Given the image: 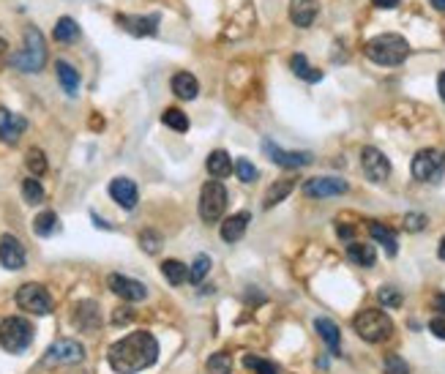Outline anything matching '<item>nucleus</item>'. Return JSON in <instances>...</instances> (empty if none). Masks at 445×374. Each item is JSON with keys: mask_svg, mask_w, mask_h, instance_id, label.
I'll return each instance as SVG.
<instances>
[{"mask_svg": "<svg viewBox=\"0 0 445 374\" xmlns=\"http://www.w3.org/2000/svg\"><path fill=\"white\" fill-rule=\"evenodd\" d=\"M159 358V341L153 333L148 330H134L129 336H123L121 341H115L107 353V361L112 366V372L118 374H137L148 366H153Z\"/></svg>", "mask_w": 445, "mask_h": 374, "instance_id": "obj_1", "label": "nucleus"}, {"mask_svg": "<svg viewBox=\"0 0 445 374\" xmlns=\"http://www.w3.org/2000/svg\"><path fill=\"white\" fill-rule=\"evenodd\" d=\"M22 39H25V47L11 55V66L17 71H25V74H39L46 63L44 36H42V30L36 25H28Z\"/></svg>", "mask_w": 445, "mask_h": 374, "instance_id": "obj_2", "label": "nucleus"}, {"mask_svg": "<svg viewBox=\"0 0 445 374\" xmlns=\"http://www.w3.org/2000/svg\"><path fill=\"white\" fill-rule=\"evenodd\" d=\"M366 57L380 66H399L410 55V44L399 33H380L372 42H366Z\"/></svg>", "mask_w": 445, "mask_h": 374, "instance_id": "obj_3", "label": "nucleus"}, {"mask_svg": "<svg viewBox=\"0 0 445 374\" xmlns=\"http://www.w3.org/2000/svg\"><path fill=\"white\" fill-rule=\"evenodd\" d=\"M353 328L369 344H380V341H388L394 336V323L383 309H363L360 314H356Z\"/></svg>", "mask_w": 445, "mask_h": 374, "instance_id": "obj_4", "label": "nucleus"}, {"mask_svg": "<svg viewBox=\"0 0 445 374\" xmlns=\"http://www.w3.org/2000/svg\"><path fill=\"white\" fill-rule=\"evenodd\" d=\"M33 341V326L25 317H6L0 323V347L6 353H25Z\"/></svg>", "mask_w": 445, "mask_h": 374, "instance_id": "obj_5", "label": "nucleus"}, {"mask_svg": "<svg viewBox=\"0 0 445 374\" xmlns=\"http://www.w3.org/2000/svg\"><path fill=\"white\" fill-rule=\"evenodd\" d=\"M412 178L421 184H437L445 172V153L437 148H424L412 156Z\"/></svg>", "mask_w": 445, "mask_h": 374, "instance_id": "obj_6", "label": "nucleus"}, {"mask_svg": "<svg viewBox=\"0 0 445 374\" xmlns=\"http://www.w3.org/2000/svg\"><path fill=\"white\" fill-rule=\"evenodd\" d=\"M227 208V188L222 181H208L200 191V219L202 222H219Z\"/></svg>", "mask_w": 445, "mask_h": 374, "instance_id": "obj_7", "label": "nucleus"}, {"mask_svg": "<svg viewBox=\"0 0 445 374\" xmlns=\"http://www.w3.org/2000/svg\"><path fill=\"white\" fill-rule=\"evenodd\" d=\"M17 306L30 312V314H36V317H44V314L52 312V298H49L46 287L36 284V281H28V284H22L17 290Z\"/></svg>", "mask_w": 445, "mask_h": 374, "instance_id": "obj_8", "label": "nucleus"}, {"mask_svg": "<svg viewBox=\"0 0 445 374\" xmlns=\"http://www.w3.org/2000/svg\"><path fill=\"white\" fill-rule=\"evenodd\" d=\"M85 358V347L74 339H58L44 353V366H71Z\"/></svg>", "mask_w": 445, "mask_h": 374, "instance_id": "obj_9", "label": "nucleus"}, {"mask_svg": "<svg viewBox=\"0 0 445 374\" xmlns=\"http://www.w3.org/2000/svg\"><path fill=\"white\" fill-rule=\"evenodd\" d=\"M360 167H363V172H366V178H369L372 184H385L388 175H391V161H388V156H385L383 150L372 148V145H366V148L360 150Z\"/></svg>", "mask_w": 445, "mask_h": 374, "instance_id": "obj_10", "label": "nucleus"}, {"mask_svg": "<svg viewBox=\"0 0 445 374\" xmlns=\"http://www.w3.org/2000/svg\"><path fill=\"white\" fill-rule=\"evenodd\" d=\"M263 150H265V156L273 164H279L284 170H298V167L312 164V153H306V150H284L281 145H276L270 140L263 142Z\"/></svg>", "mask_w": 445, "mask_h": 374, "instance_id": "obj_11", "label": "nucleus"}, {"mask_svg": "<svg viewBox=\"0 0 445 374\" xmlns=\"http://www.w3.org/2000/svg\"><path fill=\"white\" fill-rule=\"evenodd\" d=\"M350 184L344 178H336V175H322V178H309L304 184V194L312 197V199H328V197H339V194H347Z\"/></svg>", "mask_w": 445, "mask_h": 374, "instance_id": "obj_12", "label": "nucleus"}, {"mask_svg": "<svg viewBox=\"0 0 445 374\" xmlns=\"http://www.w3.org/2000/svg\"><path fill=\"white\" fill-rule=\"evenodd\" d=\"M107 287H110L118 298H123V301H129V303H137V301H145V298H148V287H145L142 281L123 276V274H110V276H107Z\"/></svg>", "mask_w": 445, "mask_h": 374, "instance_id": "obj_13", "label": "nucleus"}, {"mask_svg": "<svg viewBox=\"0 0 445 374\" xmlns=\"http://www.w3.org/2000/svg\"><path fill=\"white\" fill-rule=\"evenodd\" d=\"M0 265L8 271L25 268V246L19 243V238H14V235L0 238Z\"/></svg>", "mask_w": 445, "mask_h": 374, "instance_id": "obj_14", "label": "nucleus"}, {"mask_svg": "<svg viewBox=\"0 0 445 374\" xmlns=\"http://www.w3.org/2000/svg\"><path fill=\"white\" fill-rule=\"evenodd\" d=\"M159 14H148V17H132V14H118L115 17V22L123 28V30H129L132 36H153L156 30H159Z\"/></svg>", "mask_w": 445, "mask_h": 374, "instance_id": "obj_15", "label": "nucleus"}, {"mask_svg": "<svg viewBox=\"0 0 445 374\" xmlns=\"http://www.w3.org/2000/svg\"><path fill=\"white\" fill-rule=\"evenodd\" d=\"M25 129H28V121H25L22 115L0 107V140L14 145V142H19V137L25 134Z\"/></svg>", "mask_w": 445, "mask_h": 374, "instance_id": "obj_16", "label": "nucleus"}, {"mask_svg": "<svg viewBox=\"0 0 445 374\" xmlns=\"http://www.w3.org/2000/svg\"><path fill=\"white\" fill-rule=\"evenodd\" d=\"M110 197H112L121 208L132 211L134 205H137V199H139V191H137V184H134L132 178H115V181L110 184Z\"/></svg>", "mask_w": 445, "mask_h": 374, "instance_id": "obj_17", "label": "nucleus"}, {"mask_svg": "<svg viewBox=\"0 0 445 374\" xmlns=\"http://www.w3.org/2000/svg\"><path fill=\"white\" fill-rule=\"evenodd\" d=\"M317 14H320L317 0H290V19H293V25L312 28Z\"/></svg>", "mask_w": 445, "mask_h": 374, "instance_id": "obj_18", "label": "nucleus"}, {"mask_svg": "<svg viewBox=\"0 0 445 374\" xmlns=\"http://www.w3.org/2000/svg\"><path fill=\"white\" fill-rule=\"evenodd\" d=\"M249 222H252V216L246 213V211H241V213H232V216H227L222 222V240L227 243H235V240H241L243 233H246V227H249Z\"/></svg>", "mask_w": 445, "mask_h": 374, "instance_id": "obj_19", "label": "nucleus"}, {"mask_svg": "<svg viewBox=\"0 0 445 374\" xmlns=\"http://www.w3.org/2000/svg\"><path fill=\"white\" fill-rule=\"evenodd\" d=\"M74 326L80 328V330H88V333H93L96 328L101 326V314H98V306H96L93 301L77 303V309H74Z\"/></svg>", "mask_w": 445, "mask_h": 374, "instance_id": "obj_20", "label": "nucleus"}, {"mask_svg": "<svg viewBox=\"0 0 445 374\" xmlns=\"http://www.w3.org/2000/svg\"><path fill=\"white\" fill-rule=\"evenodd\" d=\"M314 330H317V336L328 344V350H331L333 355H339V344H342V330H339V326H336L333 320H328V317H317V320H314Z\"/></svg>", "mask_w": 445, "mask_h": 374, "instance_id": "obj_21", "label": "nucleus"}, {"mask_svg": "<svg viewBox=\"0 0 445 374\" xmlns=\"http://www.w3.org/2000/svg\"><path fill=\"white\" fill-rule=\"evenodd\" d=\"M170 85H173V93L178 96V98H183V101H191V98L200 96V82H197V77L189 74V71H178Z\"/></svg>", "mask_w": 445, "mask_h": 374, "instance_id": "obj_22", "label": "nucleus"}, {"mask_svg": "<svg viewBox=\"0 0 445 374\" xmlns=\"http://www.w3.org/2000/svg\"><path fill=\"white\" fill-rule=\"evenodd\" d=\"M55 74H58V80H60V85H63L66 93L69 96L80 93V71H77L69 60H58V63H55Z\"/></svg>", "mask_w": 445, "mask_h": 374, "instance_id": "obj_23", "label": "nucleus"}, {"mask_svg": "<svg viewBox=\"0 0 445 374\" xmlns=\"http://www.w3.org/2000/svg\"><path fill=\"white\" fill-rule=\"evenodd\" d=\"M347 257L360 265V268H372L374 262H377V251H374V246L372 243H358V240H350L347 243Z\"/></svg>", "mask_w": 445, "mask_h": 374, "instance_id": "obj_24", "label": "nucleus"}, {"mask_svg": "<svg viewBox=\"0 0 445 374\" xmlns=\"http://www.w3.org/2000/svg\"><path fill=\"white\" fill-rule=\"evenodd\" d=\"M369 233H372V238L385 249L388 257H396L399 243H396V235H394L391 227H385V224H380V222H372V224H369Z\"/></svg>", "mask_w": 445, "mask_h": 374, "instance_id": "obj_25", "label": "nucleus"}, {"mask_svg": "<svg viewBox=\"0 0 445 374\" xmlns=\"http://www.w3.org/2000/svg\"><path fill=\"white\" fill-rule=\"evenodd\" d=\"M205 167H208L211 178L222 181V178H227V175L232 172V159H229V153H227V150H213V153L208 156Z\"/></svg>", "mask_w": 445, "mask_h": 374, "instance_id": "obj_26", "label": "nucleus"}, {"mask_svg": "<svg viewBox=\"0 0 445 374\" xmlns=\"http://www.w3.org/2000/svg\"><path fill=\"white\" fill-rule=\"evenodd\" d=\"M290 69H293L295 77H301V80H306V82H320V80H322V71L314 69L312 63L306 60V55H301V52L290 57Z\"/></svg>", "mask_w": 445, "mask_h": 374, "instance_id": "obj_27", "label": "nucleus"}, {"mask_svg": "<svg viewBox=\"0 0 445 374\" xmlns=\"http://www.w3.org/2000/svg\"><path fill=\"white\" fill-rule=\"evenodd\" d=\"M293 188H295V184L290 181V178H281V181H276L273 186L265 191V208H273V205H279V202H284L290 194H293Z\"/></svg>", "mask_w": 445, "mask_h": 374, "instance_id": "obj_28", "label": "nucleus"}, {"mask_svg": "<svg viewBox=\"0 0 445 374\" xmlns=\"http://www.w3.org/2000/svg\"><path fill=\"white\" fill-rule=\"evenodd\" d=\"M162 274H164V279L170 281L173 287H180L183 281H189V268L180 260H164L162 262Z\"/></svg>", "mask_w": 445, "mask_h": 374, "instance_id": "obj_29", "label": "nucleus"}, {"mask_svg": "<svg viewBox=\"0 0 445 374\" xmlns=\"http://www.w3.org/2000/svg\"><path fill=\"white\" fill-rule=\"evenodd\" d=\"M58 213L55 211H42L36 219H33V233L39 238H49L52 233H58Z\"/></svg>", "mask_w": 445, "mask_h": 374, "instance_id": "obj_30", "label": "nucleus"}, {"mask_svg": "<svg viewBox=\"0 0 445 374\" xmlns=\"http://www.w3.org/2000/svg\"><path fill=\"white\" fill-rule=\"evenodd\" d=\"M52 36H55V42H74L77 36H80V25L71 19V17H60L58 22H55V30H52Z\"/></svg>", "mask_w": 445, "mask_h": 374, "instance_id": "obj_31", "label": "nucleus"}, {"mask_svg": "<svg viewBox=\"0 0 445 374\" xmlns=\"http://www.w3.org/2000/svg\"><path fill=\"white\" fill-rule=\"evenodd\" d=\"M211 265H213V262H211L208 254H197L194 262L189 265V281H191V284H202V279H205L208 271H211Z\"/></svg>", "mask_w": 445, "mask_h": 374, "instance_id": "obj_32", "label": "nucleus"}, {"mask_svg": "<svg viewBox=\"0 0 445 374\" xmlns=\"http://www.w3.org/2000/svg\"><path fill=\"white\" fill-rule=\"evenodd\" d=\"M162 123L170 126V129H175V132H189V118H186V112H180L178 107L164 109V112H162Z\"/></svg>", "mask_w": 445, "mask_h": 374, "instance_id": "obj_33", "label": "nucleus"}, {"mask_svg": "<svg viewBox=\"0 0 445 374\" xmlns=\"http://www.w3.org/2000/svg\"><path fill=\"white\" fill-rule=\"evenodd\" d=\"M243 366L254 374H279V366L273 361L260 358V355H243Z\"/></svg>", "mask_w": 445, "mask_h": 374, "instance_id": "obj_34", "label": "nucleus"}, {"mask_svg": "<svg viewBox=\"0 0 445 374\" xmlns=\"http://www.w3.org/2000/svg\"><path fill=\"white\" fill-rule=\"evenodd\" d=\"M25 164H28V170H30V175H33V178H42V175L46 172L44 150H39V148H30V150H28V156H25Z\"/></svg>", "mask_w": 445, "mask_h": 374, "instance_id": "obj_35", "label": "nucleus"}, {"mask_svg": "<svg viewBox=\"0 0 445 374\" xmlns=\"http://www.w3.org/2000/svg\"><path fill=\"white\" fill-rule=\"evenodd\" d=\"M22 197H25L28 205H39V202H44V188L36 178H25L22 181Z\"/></svg>", "mask_w": 445, "mask_h": 374, "instance_id": "obj_36", "label": "nucleus"}, {"mask_svg": "<svg viewBox=\"0 0 445 374\" xmlns=\"http://www.w3.org/2000/svg\"><path fill=\"white\" fill-rule=\"evenodd\" d=\"M139 246L145 254H159L162 251V235L156 230H142L139 233Z\"/></svg>", "mask_w": 445, "mask_h": 374, "instance_id": "obj_37", "label": "nucleus"}, {"mask_svg": "<svg viewBox=\"0 0 445 374\" xmlns=\"http://www.w3.org/2000/svg\"><path fill=\"white\" fill-rule=\"evenodd\" d=\"M208 372L211 374H232V358L227 353H213L208 358Z\"/></svg>", "mask_w": 445, "mask_h": 374, "instance_id": "obj_38", "label": "nucleus"}, {"mask_svg": "<svg viewBox=\"0 0 445 374\" xmlns=\"http://www.w3.org/2000/svg\"><path fill=\"white\" fill-rule=\"evenodd\" d=\"M377 301H380L385 309H399L404 298H401V292L396 290V287H391V284H388V287H380V292H377Z\"/></svg>", "mask_w": 445, "mask_h": 374, "instance_id": "obj_39", "label": "nucleus"}, {"mask_svg": "<svg viewBox=\"0 0 445 374\" xmlns=\"http://www.w3.org/2000/svg\"><path fill=\"white\" fill-rule=\"evenodd\" d=\"M383 372L385 374H410V366H407V361H404L401 355L388 353L385 361H383Z\"/></svg>", "mask_w": 445, "mask_h": 374, "instance_id": "obj_40", "label": "nucleus"}, {"mask_svg": "<svg viewBox=\"0 0 445 374\" xmlns=\"http://www.w3.org/2000/svg\"><path fill=\"white\" fill-rule=\"evenodd\" d=\"M232 167H235V175H238L243 184H254V181H257V167H254L249 159H238Z\"/></svg>", "mask_w": 445, "mask_h": 374, "instance_id": "obj_41", "label": "nucleus"}, {"mask_svg": "<svg viewBox=\"0 0 445 374\" xmlns=\"http://www.w3.org/2000/svg\"><path fill=\"white\" fill-rule=\"evenodd\" d=\"M426 224H429L426 213H407L404 216V230L407 233H421V230H426Z\"/></svg>", "mask_w": 445, "mask_h": 374, "instance_id": "obj_42", "label": "nucleus"}, {"mask_svg": "<svg viewBox=\"0 0 445 374\" xmlns=\"http://www.w3.org/2000/svg\"><path fill=\"white\" fill-rule=\"evenodd\" d=\"M429 330H432L437 339H445V317H435V320L429 323Z\"/></svg>", "mask_w": 445, "mask_h": 374, "instance_id": "obj_43", "label": "nucleus"}, {"mask_svg": "<svg viewBox=\"0 0 445 374\" xmlns=\"http://www.w3.org/2000/svg\"><path fill=\"white\" fill-rule=\"evenodd\" d=\"M132 320V309H118L115 314H112V323L115 326H123V323H129Z\"/></svg>", "mask_w": 445, "mask_h": 374, "instance_id": "obj_44", "label": "nucleus"}, {"mask_svg": "<svg viewBox=\"0 0 445 374\" xmlns=\"http://www.w3.org/2000/svg\"><path fill=\"white\" fill-rule=\"evenodd\" d=\"M377 8H396L399 6V0H372Z\"/></svg>", "mask_w": 445, "mask_h": 374, "instance_id": "obj_45", "label": "nucleus"}, {"mask_svg": "<svg viewBox=\"0 0 445 374\" xmlns=\"http://www.w3.org/2000/svg\"><path fill=\"white\" fill-rule=\"evenodd\" d=\"M336 233H339V238H344V240H353V227L339 224V227H336Z\"/></svg>", "mask_w": 445, "mask_h": 374, "instance_id": "obj_46", "label": "nucleus"}, {"mask_svg": "<svg viewBox=\"0 0 445 374\" xmlns=\"http://www.w3.org/2000/svg\"><path fill=\"white\" fill-rule=\"evenodd\" d=\"M437 91H440V98L445 101V71L440 74V80H437Z\"/></svg>", "mask_w": 445, "mask_h": 374, "instance_id": "obj_47", "label": "nucleus"}, {"mask_svg": "<svg viewBox=\"0 0 445 374\" xmlns=\"http://www.w3.org/2000/svg\"><path fill=\"white\" fill-rule=\"evenodd\" d=\"M435 306L445 314V295H437V298H435Z\"/></svg>", "mask_w": 445, "mask_h": 374, "instance_id": "obj_48", "label": "nucleus"}, {"mask_svg": "<svg viewBox=\"0 0 445 374\" xmlns=\"http://www.w3.org/2000/svg\"><path fill=\"white\" fill-rule=\"evenodd\" d=\"M432 6H435L437 11H445V0H432Z\"/></svg>", "mask_w": 445, "mask_h": 374, "instance_id": "obj_49", "label": "nucleus"}, {"mask_svg": "<svg viewBox=\"0 0 445 374\" xmlns=\"http://www.w3.org/2000/svg\"><path fill=\"white\" fill-rule=\"evenodd\" d=\"M437 254H440V260H445V238L440 240V249H437Z\"/></svg>", "mask_w": 445, "mask_h": 374, "instance_id": "obj_50", "label": "nucleus"}, {"mask_svg": "<svg viewBox=\"0 0 445 374\" xmlns=\"http://www.w3.org/2000/svg\"><path fill=\"white\" fill-rule=\"evenodd\" d=\"M3 52H6V42L0 39V57H3Z\"/></svg>", "mask_w": 445, "mask_h": 374, "instance_id": "obj_51", "label": "nucleus"}]
</instances>
